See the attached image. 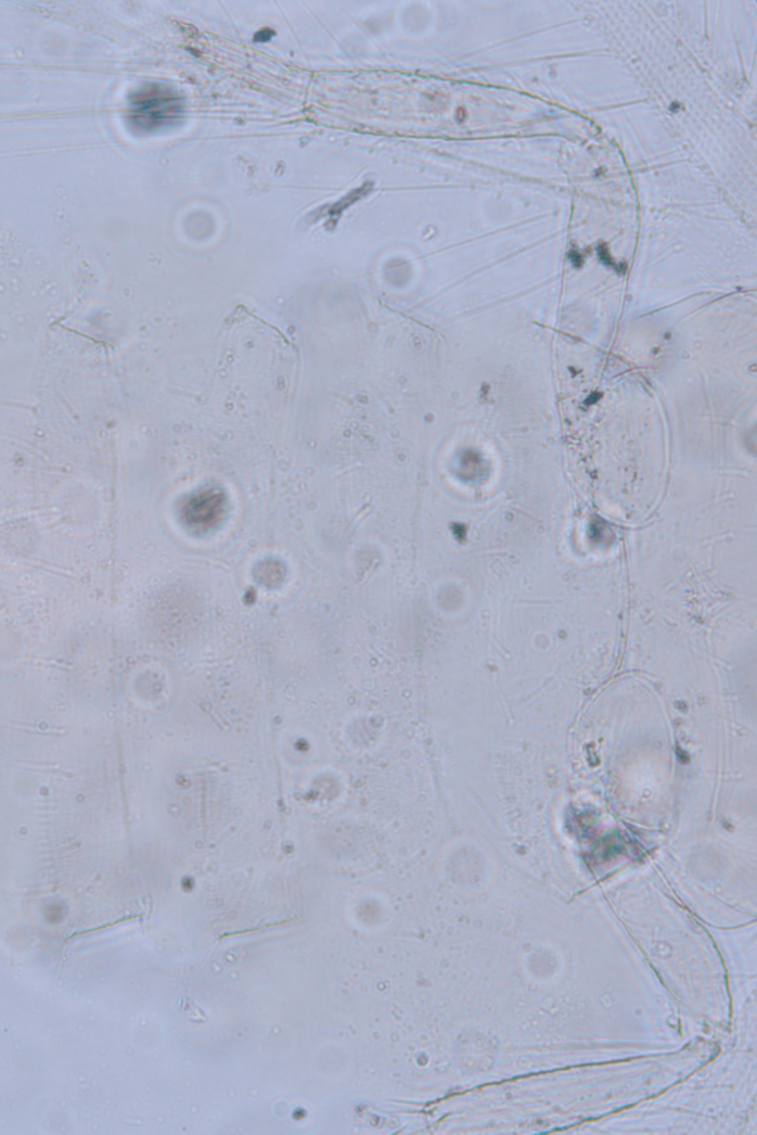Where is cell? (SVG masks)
Instances as JSON below:
<instances>
[{
  "label": "cell",
  "instance_id": "6da1fadb",
  "mask_svg": "<svg viewBox=\"0 0 757 1135\" xmlns=\"http://www.w3.org/2000/svg\"><path fill=\"white\" fill-rule=\"evenodd\" d=\"M132 120L141 128L153 129L168 124L179 112V105L172 93L161 88H149L138 93L132 102Z\"/></svg>",
  "mask_w": 757,
  "mask_h": 1135
}]
</instances>
